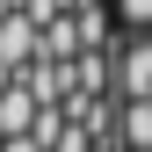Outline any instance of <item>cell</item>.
<instances>
[{
  "mask_svg": "<svg viewBox=\"0 0 152 152\" xmlns=\"http://www.w3.org/2000/svg\"><path fill=\"white\" fill-rule=\"evenodd\" d=\"M116 80H123V102H152V36H130L123 44Z\"/></svg>",
  "mask_w": 152,
  "mask_h": 152,
  "instance_id": "cell-1",
  "label": "cell"
},
{
  "mask_svg": "<svg viewBox=\"0 0 152 152\" xmlns=\"http://www.w3.org/2000/svg\"><path fill=\"white\" fill-rule=\"evenodd\" d=\"M123 145L152 152V102H123Z\"/></svg>",
  "mask_w": 152,
  "mask_h": 152,
  "instance_id": "cell-2",
  "label": "cell"
},
{
  "mask_svg": "<svg viewBox=\"0 0 152 152\" xmlns=\"http://www.w3.org/2000/svg\"><path fill=\"white\" fill-rule=\"evenodd\" d=\"M116 15H123L130 36H152V0H116Z\"/></svg>",
  "mask_w": 152,
  "mask_h": 152,
  "instance_id": "cell-3",
  "label": "cell"
}]
</instances>
